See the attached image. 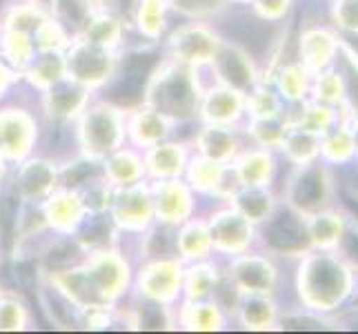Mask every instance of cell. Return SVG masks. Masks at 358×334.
I'll list each match as a JSON object with an SVG mask.
<instances>
[{
    "label": "cell",
    "instance_id": "6da1fadb",
    "mask_svg": "<svg viewBox=\"0 0 358 334\" xmlns=\"http://www.w3.org/2000/svg\"><path fill=\"white\" fill-rule=\"evenodd\" d=\"M303 230L292 216H280L269 230V241L280 250H289V247H299L303 243Z\"/></svg>",
    "mask_w": 358,
    "mask_h": 334
},
{
    "label": "cell",
    "instance_id": "7a4b0ae2",
    "mask_svg": "<svg viewBox=\"0 0 358 334\" xmlns=\"http://www.w3.org/2000/svg\"><path fill=\"white\" fill-rule=\"evenodd\" d=\"M356 47H358V41H356Z\"/></svg>",
    "mask_w": 358,
    "mask_h": 334
}]
</instances>
